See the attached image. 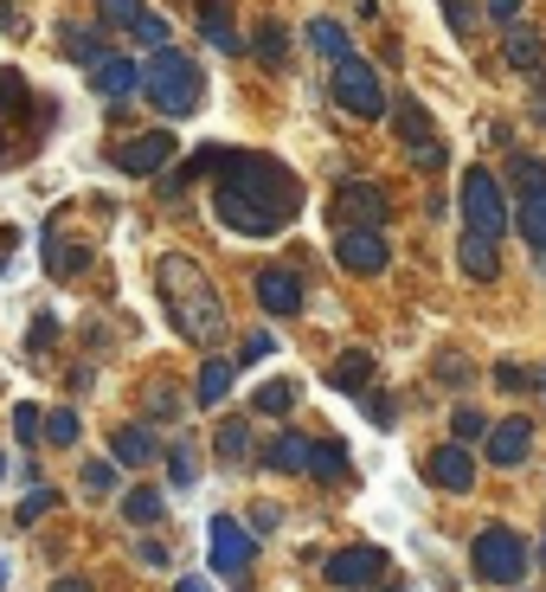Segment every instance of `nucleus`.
Wrapping results in <instances>:
<instances>
[{"label": "nucleus", "mask_w": 546, "mask_h": 592, "mask_svg": "<svg viewBox=\"0 0 546 592\" xmlns=\"http://www.w3.org/2000/svg\"><path fill=\"white\" fill-rule=\"evenodd\" d=\"M20 110H33V90L13 65H0V116H20Z\"/></svg>", "instance_id": "e433bc0d"}, {"label": "nucleus", "mask_w": 546, "mask_h": 592, "mask_svg": "<svg viewBox=\"0 0 546 592\" xmlns=\"http://www.w3.org/2000/svg\"><path fill=\"white\" fill-rule=\"evenodd\" d=\"M476 439H488V419H482L476 406H457L450 412V444H476Z\"/></svg>", "instance_id": "a19ab883"}, {"label": "nucleus", "mask_w": 546, "mask_h": 592, "mask_svg": "<svg viewBox=\"0 0 546 592\" xmlns=\"http://www.w3.org/2000/svg\"><path fill=\"white\" fill-rule=\"evenodd\" d=\"M181 419V386L174 380H154L148 386V425H174Z\"/></svg>", "instance_id": "f704fd0d"}, {"label": "nucleus", "mask_w": 546, "mask_h": 592, "mask_svg": "<svg viewBox=\"0 0 546 592\" xmlns=\"http://www.w3.org/2000/svg\"><path fill=\"white\" fill-rule=\"evenodd\" d=\"M39 425H46V412H39L33 399H20V406H13V439L26 444V451H39Z\"/></svg>", "instance_id": "79ce46f5"}, {"label": "nucleus", "mask_w": 546, "mask_h": 592, "mask_svg": "<svg viewBox=\"0 0 546 592\" xmlns=\"http://www.w3.org/2000/svg\"><path fill=\"white\" fill-rule=\"evenodd\" d=\"M232 361H219V355H206V368H200V380H194V399H200L206 412H212V406H225V399H232Z\"/></svg>", "instance_id": "b1692460"}, {"label": "nucleus", "mask_w": 546, "mask_h": 592, "mask_svg": "<svg viewBox=\"0 0 546 592\" xmlns=\"http://www.w3.org/2000/svg\"><path fill=\"white\" fill-rule=\"evenodd\" d=\"M437 380H444V386H470V361H463V348H437Z\"/></svg>", "instance_id": "c03bdc74"}, {"label": "nucleus", "mask_w": 546, "mask_h": 592, "mask_svg": "<svg viewBox=\"0 0 546 592\" xmlns=\"http://www.w3.org/2000/svg\"><path fill=\"white\" fill-rule=\"evenodd\" d=\"M424 477H431L437 490H450V496H470V490H476V457H470V444H437V451L424 457Z\"/></svg>", "instance_id": "4468645a"}, {"label": "nucleus", "mask_w": 546, "mask_h": 592, "mask_svg": "<svg viewBox=\"0 0 546 592\" xmlns=\"http://www.w3.org/2000/svg\"><path fill=\"white\" fill-rule=\"evenodd\" d=\"M206 77L200 65L187 59V52H174V46H161L154 59H148V72H141V90H148V103L161 110V123H181V116H194L200 110V90Z\"/></svg>", "instance_id": "7ed1b4c3"}, {"label": "nucleus", "mask_w": 546, "mask_h": 592, "mask_svg": "<svg viewBox=\"0 0 546 592\" xmlns=\"http://www.w3.org/2000/svg\"><path fill=\"white\" fill-rule=\"evenodd\" d=\"M482 7H488L495 26H514V20H521V0H482Z\"/></svg>", "instance_id": "3c124183"}, {"label": "nucleus", "mask_w": 546, "mask_h": 592, "mask_svg": "<svg viewBox=\"0 0 546 592\" xmlns=\"http://www.w3.org/2000/svg\"><path fill=\"white\" fill-rule=\"evenodd\" d=\"M90 90H97L103 103H123V97L141 90V72L129 59H97V65H90Z\"/></svg>", "instance_id": "f3484780"}, {"label": "nucleus", "mask_w": 546, "mask_h": 592, "mask_svg": "<svg viewBox=\"0 0 546 592\" xmlns=\"http://www.w3.org/2000/svg\"><path fill=\"white\" fill-rule=\"evenodd\" d=\"M77 490H84V496H97V503H110V496L123 490V470H116L110 457H90V464L77 470Z\"/></svg>", "instance_id": "c85d7f7f"}, {"label": "nucleus", "mask_w": 546, "mask_h": 592, "mask_svg": "<svg viewBox=\"0 0 546 592\" xmlns=\"http://www.w3.org/2000/svg\"><path fill=\"white\" fill-rule=\"evenodd\" d=\"M541 380H546V373H541Z\"/></svg>", "instance_id": "13d9d810"}, {"label": "nucleus", "mask_w": 546, "mask_h": 592, "mask_svg": "<svg viewBox=\"0 0 546 592\" xmlns=\"http://www.w3.org/2000/svg\"><path fill=\"white\" fill-rule=\"evenodd\" d=\"M141 13H148L141 0H97V26H103V33H123V39L141 26Z\"/></svg>", "instance_id": "2f4dec72"}, {"label": "nucleus", "mask_w": 546, "mask_h": 592, "mask_svg": "<svg viewBox=\"0 0 546 592\" xmlns=\"http://www.w3.org/2000/svg\"><path fill=\"white\" fill-rule=\"evenodd\" d=\"M194 477H200V451H194L187 439H174V444H167V483H174V490H187Z\"/></svg>", "instance_id": "c9c22d12"}, {"label": "nucleus", "mask_w": 546, "mask_h": 592, "mask_svg": "<svg viewBox=\"0 0 546 592\" xmlns=\"http://www.w3.org/2000/svg\"><path fill=\"white\" fill-rule=\"evenodd\" d=\"M59 509V490H46V483H33V496H20V509H13V521L20 528H33L39 516H52Z\"/></svg>", "instance_id": "58836bf2"}, {"label": "nucleus", "mask_w": 546, "mask_h": 592, "mask_svg": "<svg viewBox=\"0 0 546 592\" xmlns=\"http://www.w3.org/2000/svg\"><path fill=\"white\" fill-rule=\"evenodd\" d=\"M110 464H116V470H141V464H154V432H148V425H123V432H110Z\"/></svg>", "instance_id": "412c9836"}, {"label": "nucleus", "mask_w": 546, "mask_h": 592, "mask_svg": "<svg viewBox=\"0 0 546 592\" xmlns=\"http://www.w3.org/2000/svg\"><path fill=\"white\" fill-rule=\"evenodd\" d=\"M514 225H521V238H528V245L546 258V187H541V194H521V213H514Z\"/></svg>", "instance_id": "7c9ffc66"}, {"label": "nucleus", "mask_w": 546, "mask_h": 592, "mask_svg": "<svg viewBox=\"0 0 546 592\" xmlns=\"http://www.w3.org/2000/svg\"><path fill=\"white\" fill-rule=\"evenodd\" d=\"M52 329H59V322H52V309H39V316H33V355H46V348H52Z\"/></svg>", "instance_id": "8fccbe9b"}, {"label": "nucleus", "mask_w": 546, "mask_h": 592, "mask_svg": "<svg viewBox=\"0 0 546 592\" xmlns=\"http://www.w3.org/2000/svg\"><path fill=\"white\" fill-rule=\"evenodd\" d=\"M181 155V136H167V130H141V136H129V143H116V168L123 174H136V181H148V174H161L167 161Z\"/></svg>", "instance_id": "9b49d317"}, {"label": "nucleus", "mask_w": 546, "mask_h": 592, "mask_svg": "<svg viewBox=\"0 0 546 592\" xmlns=\"http://www.w3.org/2000/svg\"><path fill=\"white\" fill-rule=\"evenodd\" d=\"M46 271H52V278H77V271H90V245H77V238H65V232H52V238H46Z\"/></svg>", "instance_id": "393cba45"}, {"label": "nucleus", "mask_w": 546, "mask_h": 592, "mask_svg": "<svg viewBox=\"0 0 546 592\" xmlns=\"http://www.w3.org/2000/svg\"><path fill=\"white\" fill-rule=\"evenodd\" d=\"M322 574H328V587H373L380 574H386V547H373V541H353V547H342V554H328L322 560Z\"/></svg>", "instance_id": "f8f14e48"}, {"label": "nucleus", "mask_w": 546, "mask_h": 592, "mask_svg": "<svg viewBox=\"0 0 546 592\" xmlns=\"http://www.w3.org/2000/svg\"><path fill=\"white\" fill-rule=\"evenodd\" d=\"M200 39L212 46V52H238L245 39H238V26H232V13L219 7V0H206L200 7Z\"/></svg>", "instance_id": "a878e982"}, {"label": "nucleus", "mask_w": 546, "mask_h": 592, "mask_svg": "<svg viewBox=\"0 0 546 592\" xmlns=\"http://www.w3.org/2000/svg\"><path fill=\"white\" fill-rule=\"evenodd\" d=\"M328 97L342 103L347 116H360V123H380V116L393 110V97H386V77L373 72V65H367L360 52L335 65V77H328Z\"/></svg>", "instance_id": "39448f33"}, {"label": "nucleus", "mask_w": 546, "mask_h": 592, "mask_svg": "<svg viewBox=\"0 0 546 592\" xmlns=\"http://www.w3.org/2000/svg\"><path fill=\"white\" fill-rule=\"evenodd\" d=\"M212 213L219 225H232L238 238H276L283 225L302 213V181L258 148H219L212 161Z\"/></svg>", "instance_id": "f257e3e1"}, {"label": "nucleus", "mask_w": 546, "mask_h": 592, "mask_svg": "<svg viewBox=\"0 0 546 592\" xmlns=\"http://www.w3.org/2000/svg\"><path fill=\"white\" fill-rule=\"evenodd\" d=\"M0 168H7V136H0Z\"/></svg>", "instance_id": "6e6d98bb"}, {"label": "nucleus", "mask_w": 546, "mask_h": 592, "mask_svg": "<svg viewBox=\"0 0 546 592\" xmlns=\"http://www.w3.org/2000/svg\"><path fill=\"white\" fill-rule=\"evenodd\" d=\"M296 393H302L296 380H264V386L251 393V412H258V419H289V412H296Z\"/></svg>", "instance_id": "bb28decb"}, {"label": "nucleus", "mask_w": 546, "mask_h": 592, "mask_svg": "<svg viewBox=\"0 0 546 592\" xmlns=\"http://www.w3.org/2000/svg\"><path fill=\"white\" fill-rule=\"evenodd\" d=\"M0 587H7V560H0Z\"/></svg>", "instance_id": "4d7b16f0"}, {"label": "nucleus", "mask_w": 546, "mask_h": 592, "mask_svg": "<svg viewBox=\"0 0 546 592\" xmlns=\"http://www.w3.org/2000/svg\"><path fill=\"white\" fill-rule=\"evenodd\" d=\"M470 567H476V580H488V587H521L528 567H534V554H528V541L514 528L488 521L476 541H470Z\"/></svg>", "instance_id": "20e7f679"}, {"label": "nucleus", "mask_w": 546, "mask_h": 592, "mask_svg": "<svg viewBox=\"0 0 546 592\" xmlns=\"http://www.w3.org/2000/svg\"><path fill=\"white\" fill-rule=\"evenodd\" d=\"M251 296H258L264 316H302V271H289V264H264V271L251 278Z\"/></svg>", "instance_id": "ddd939ff"}, {"label": "nucleus", "mask_w": 546, "mask_h": 592, "mask_svg": "<svg viewBox=\"0 0 546 592\" xmlns=\"http://www.w3.org/2000/svg\"><path fill=\"white\" fill-rule=\"evenodd\" d=\"M154 291H161L167 322L181 329V342H194V348H206V355H219V342H232V322H225L219 284L206 278L200 258H187V251L154 258Z\"/></svg>", "instance_id": "f03ea898"}, {"label": "nucleus", "mask_w": 546, "mask_h": 592, "mask_svg": "<svg viewBox=\"0 0 546 592\" xmlns=\"http://www.w3.org/2000/svg\"><path fill=\"white\" fill-rule=\"evenodd\" d=\"M136 560H141V567H167L174 554H167V547H161L154 534H141V541H136Z\"/></svg>", "instance_id": "09e8293b"}, {"label": "nucleus", "mask_w": 546, "mask_h": 592, "mask_svg": "<svg viewBox=\"0 0 546 592\" xmlns=\"http://www.w3.org/2000/svg\"><path fill=\"white\" fill-rule=\"evenodd\" d=\"M328 380H335L342 393H353V399H360V393H367V380H373V355H367V348H347Z\"/></svg>", "instance_id": "c756f323"}, {"label": "nucleus", "mask_w": 546, "mask_h": 592, "mask_svg": "<svg viewBox=\"0 0 546 592\" xmlns=\"http://www.w3.org/2000/svg\"><path fill=\"white\" fill-rule=\"evenodd\" d=\"M495 386L501 393H528V368L521 361H495Z\"/></svg>", "instance_id": "de8ad7c7"}, {"label": "nucleus", "mask_w": 546, "mask_h": 592, "mask_svg": "<svg viewBox=\"0 0 546 592\" xmlns=\"http://www.w3.org/2000/svg\"><path fill=\"white\" fill-rule=\"evenodd\" d=\"M276 348H283V342H276L271 329H251V335H245V348L232 355V368H258V361H271Z\"/></svg>", "instance_id": "4c0bfd02"}, {"label": "nucleus", "mask_w": 546, "mask_h": 592, "mask_svg": "<svg viewBox=\"0 0 546 592\" xmlns=\"http://www.w3.org/2000/svg\"><path fill=\"white\" fill-rule=\"evenodd\" d=\"M335 258H342L347 278H380L393 264V245H386V225H353L335 238Z\"/></svg>", "instance_id": "1a4fd4ad"}, {"label": "nucleus", "mask_w": 546, "mask_h": 592, "mask_svg": "<svg viewBox=\"0 0 546 592\" xmlns=\"http://www.w3.org/2000/svg\"><path fill=\"white\" fill-rule=\"evenodd\" d=\"M501 59H508L514 72H541V65H546L541 33H534V26H521V20H514V26H501Z\"/></svg>", "instance_id": "6ab92c4d"}, {"label": "nucleus", "mask_w": 546, "mask_h": 592, "mask_svg": "<svg viewBox=\"0 0 546 592\" xmlns=\"http://www.w3.org/2000/svg\"><path fill=\"white\" fill-rule=\"evenodd\" d=\"M328 213H335V232H353V225H386V194H380V181H342V187H335V200H328Z\"/></svg>", "instance_id": "9d476101"}, {"label": "nucleus", "mask_w": 546, "mask_h": 592, "mask_svg": "<svg viewBox=\"0 0 546 592\" xmlns=\"http://www.w3.org/2000/svg\"><path fill=\"white\" fill-rule=\"evenodd\" d=\"M309 444L302 432H276V439H264V470L271 477H309Z\"/></svg>", "instance_id": "dca6fc26"}, {"label": "nucleus", "mask_w": 546, "mask_h": 592, "mask_svg": "<svg viewBox=\"0 0 546 592\" xmlns=\"http://www.w3.org/2000/svg\"><path fill=\"white\" fill-rule=\"evenodd\" d=\"M302 46H309V52H322L328 65L353 59V33H347L342 20H309V26H302Z\"/></svg>", "instance_id": "aec40b11"}, {"label": "nucleus", "mask_w": 546, "mask_h": 592, "mask_svg": "<svg viewBox=\"0 0 546 592\" xmlns=\"http://www.w3.org/2000/svg\"><path fill=\"white\" fill-rule=\"evenodd\" d=\"M251 52H258L264 65H283V59H289V33H283V20H258V26H251Z\"/></svg>", "instance_id": "473e14b6"}, {"label": "nucleus", "mask_w": 546, "mask_h": 592, "mask_svg": "<svg viewBox=\"0 0 546 592\" xmlns=\"http://www.w3.org/2000/svg\"><path fill=\"white\" fill-rule=\"evenodd\" d=\"M39 444H77V412H46V425H39Z\"/></svg>", "instance_id": "37998d69"}, {"label": "nucleus", "mask_w": 546, "mask_h": 592, "mask_svg": "<svg viewBox=\"0 0 546 592\" xmlns=\"http://www.w3.org/2000/svg\"><path fill=\"white\" fill-rule=\"evenodd\" d=\"M508 181H514V187H528V194H541V187H546V161H541V155H508Z\"/></svg>", "instance_id": "ea45409f"}, {"label": "nucleus", "mask_w": 546, "mask_h": 592, "mask_svg": "<svg viewBox=\"0 0 546 592\" xmlns=\"http://www.w3.org/2000/svg\"><path fill=\"white\" fill-rule=\"evenodd\" d=\"M52 592H97L90 580H77V574H65V580H52Z\"/></svg>", "instance_id": "603ef678"}, {"label": "nucleus", "mask_w": 546, "mask_h": 592, "mask_svg": "<svg viewBox=\"0 0 546 592\" xmlns=\"http://www.w3.org/2000/svg\"><path fill=\"white\" fill-rule=\"evenodd\" d=\"M528 457H534V425H528V419L488 425V464H495V470H521Z\"/></svg>", "instance_id": "2eb2a0df"}, {"label": "nucleus", "mask_w": 546, "mask_h": 592, "mask_svg": "<svg viewBox=\"0 0 546 592\" xmlns=\"http://www.w3.org/2000/svg\"><path fill=\"white\" fill-rule=\"evenodd\" d=\"M0 26H7V33H13V26H20V13H13V7H7V0H0Z\"/></svg>", "instance_id": "864d4df0"}, {"label": "nucleus", "mask_w": 546, "mask_h": 592, "mask_svg": "<svg viewBox=\"0 0 546 592\" xmlns=\"http://www.w3.org/2000/svg\"><path fill=\"white\" fill-rule=\"evenodd\" d=\"M129 39L148 46V52H161V46H167V20H161V13H141V26L129 33Z\"/></svg>", "instance_id": "a18cd8bd"}, {"label": "nucleus", "mask_w": 546, "mask_h": 592, "mask_svg": "<svg viewBox=\"0 0 546 592\" xmlns=\"http://www.w3.org/2000/svg\"><path fill=\"white\" fill-rule=\"evenodd\" d=\"M123 516L136 521V528H154V521L167 516V496L154 483H136V490H123Z\"/></svg>", "instance_id": "cd10ccee"}, {"label": "nucleus", "mask_w": 546, "mask_h": 592, "mask_svg": "<svg viewBox=\"0 0 546 592\" xmlns=\"http://www.w3.org/2000/svg\"><path fill=\"white\" fill-rule=\"evenodd\" d=\"M212 451H219V464H225V470H245V464L258 457V439H251V425H245V419H219Z\"/></svg>", "instance_id": "a211bd4d"}, {"label": "nucleus", "mask_w": 546, "mask_h": 592, "mask_svg": "<svg viewBox=\"0 0 546 592\" xmlns=\"http://www.w3.org/2000/svg\"><path fill=\"white\" fill-rule=\"evenodd\" d=\"M457 264H463L476 284H495V278H501V251H495L488 238H476V232H463V238H457Z\"/></svg>", "instance_id": "4be33fe9"}, {"label": "nucleus", "mask_w": 546, "mask_h": 592, "mask_svg": "<svg viewBox=\"0 0 546 592\" xmlns=\"http://www.w3.org/2000/svg\"><path fill=\"white\" fill-rule=\"evenodd\" d=\"M309 477H322V483H342V477H347V444H335V439L309 444Z\"/></svg>", "instance_id": "72a5a7b5"}, {"label": "nucleus", "mask_w": 546, "mask_h": 592, "mask_svg": "<svg viewBox=\"0 0 546 592\" xmlns=\"http://www.w3.org/2000/svg\"><path fill=\"white\" fill-rule=\"evenodd\" d=\"M206 554H212V574L238 580V574L251 567L258 541H251V528H245L238 516H212V521H206Z\"/></svg>", "instance_id": "6e6552de"}, {"label": "nucleus", "mask_w": 546, "mask_h": 592, "mask_svg": "<svg viewBox=\"0 0 546 592\" xmlns=\"http://www.w3.org/2000/svg\"><path fill=\"white\" fill-rule=\"evenodd\" d=\"M393 123H399V143H406V155L424 168V174H437V168L450 161V148L437 143V123H431V110H424L418 97H399V103H393Z\"/></svg>", "instance_id": "0eeeda50"}, {"label": "nucleus", "mask_w": 546, "mask_h": 592, "mask_svg": "<svg viewBox=\"0 0 546 592\" xmlns=\"http://www.w3.org/2000/svg\"><path fill=\"white\" fill-rule=\"evenodd\" d=\"M437 7H444L450 33H457V39H470V20H476V0H437Z\"/></svg>", "instance_id": "49530a36"}, {"label": "nucleus", "mask_w": 546, "mask_h": 592, "mask_svg": "<svg viewBox=\"0 0 546 592\" xmlns=\"http://www.w3.org/2000/svg\"><path fill=\"white\" fill-rule=\"evenodd\" d=\"M59 52H65V59H77L84 72H90L97 59H110V52H103V33H97V26H77V20H65V26H59Z\"/></svg>", "instance_id": "5701e85b"}, {"label": "nucleus", "mask_w": 546, "mask_h": 592, "mask_svg": "<svg viewBox=\"0 0 546 592\" xmlns=\"http://www.w3.org/2000/svg\"><path fill=\"white\" fill-rule=\"evenodd\" d=\"M457 207H463V232H476V238H488V245L508 238V200H501V181H495L488 168H470V174H463Z\"/></svg>", "instance_id": "423d86ee"}, {"label": "nucleus", "mask_w": 546, "mask_h": 592, "mask_svg": "<svg viewBox=\"0 0 546 592\" xmlns=\"http://www.w3.org/2000/svg\"><path fill=\"white\" fill-rule=\"evenodd\" d=\"M174 592H212V587H206V580H181Z\"/></svg>", "instance_id": "5fc2aeb1"}]
</instances>
